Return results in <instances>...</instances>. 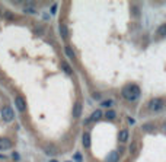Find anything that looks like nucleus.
I'll list each match as a JSON object with an SVG mask.
<instances>
[{"label": "nucleus", "instance_id": "obj_9", "mask_svg": "<svg viewBox=\"0 0 166 162\" xmlns=\"http://www.w3.org/2000/svg\"><path fill=\"white\" fill-rule=\"evenodd\" d=\"M82 142H83V146H85V148H90V134H89V133H85V134H83Z\"/></svg>", "mask_w": 166, "mask_h": 162}, {"label": "nucleus", "instance_id": "obj_20", "mask_svg": "<svg viewBox=\"0 0 166 162\" xmlns=\"http://www.w3.org/2000/svg\"><path fill=\"white\" fill-rule=\"evenodd\" d=\"M45 152H47V153H56L57 150H54V148L51 146V148H47V149H45Z\"/></svg>", "mask_w": 166, "mask_h": 162}, {"label": "nucleus", "instance_id": "obj_5", "mask_svg": "<svg viewBox=\"0 0 166 162\" xmlns=\"http://www.w3.org/2000/svg\"><path fill=\"white\" fill-rule=\"evenodd\" d=\"M12 148V142L7 137H0V150H7Z\"/></svg>", "mask_w": 166, "mask_h": 162}, {"label": "nucleus", "instance_id": "obj_17", "mask_svg": "<svg viewBox=\"0 0 166 162\" xmlns=\"http://www.w3.org/2000/svg\"><path fill=\"white\" fill-rule=\"evenodd\" d=\"M136 150H137V143L133 142V143L130 145V152H131V153H136Z\"/></svg>", "mask_w": 166, "mask_h": 162}, {"label": "nucleus", "instance_id": "obj_7", "mask_svg": "<svg viewBox=\"0 0 166 162\" xmlns=\"http://www.w3.org/2000/svg\"><path fill=\"white\" fill-rule=\"evenodd\" d=\"M120 161V153L118 152H111L106 158V162H118Z\"/></svg>", "mask_w": 166, "mask_h": 162}, {"label": "nucleus", "instance_id": "obj_10", "mask_svg": "<svg viewBox=\"0 0 166 162\" xmlns=\"http://www.w3.org/2000/svg\"><path fill=\"white\" fill-rule=\"evenodd\" d=\"M118 139H120L121 142H127V139H128V130H121L120 134H118Z\"/></svg>", "mask_w": 166, "mask_h": 162}, {"label": "nucleus", "instance_id": "obj_18", "mask_svg": "<svg viewBox=\"0 0 166 162\" xmlns=\"http://www.w3.org/2000/svg\"><path fill=\"white\" fill-rule=\"evenodd\" d=\"M3 16H5V18H7V19H10V20H12V19H15V15H12L10 12H5V13H3Z\"/></svg>", "mask_w": 166, "mask_h": 162}, {"label": "nucleus", "instance_id": "obj_21", "mask_svg": "<svg viewBox=\"0 0 166 162\" xmlns=\"http://www.w3.org/2000/svg\"><path fill=\"white\" fill-rule=\"evenodd\" d=\"M50 162H57V161H56V159H53V161H50Z\"/></svg>", "mask_w": 166, "mask_h": 162}, {"label": "nucleus", "instance_id": "obj_3", "mask_svg": "<svg viewBox=\"0 0 166 162\" xmlns=\"http://www.w3.org/2000/svg\"><path fill=\"white\" fill-rule=\"evenodd\" d=\"M163 105H165V102H163L162 98H153V99L149 102V110H150V111H154V112H159V111L163 110Z\"/></svg>", "mask_w": 166, "mask_h": 162}, {"label": "nucleus", "instance_id": "obj_8", "mask_svg": "<svg viewBox=\"0 0 166 162\" xmlns=\"http://www.w3.org/2000/svg\"><path fill=\"white\" fill-rule=\"evenodd\" d=\"M101 118H102V111H101V110L93 111L92 115H90V120H92V121H98V120H101Z\"/></svg>", "mask_w": 166, "mask_h": 162}, {"label": "nucleus", "instance_id": "obj_14", "mask_svg": "<svg viewBox=\"0 0 166 162\" xmlns=\"http://www.w3.org/2000/svg\"><path fill=\"white\" fill-rule=\"evenodd\" d=\"M105 117H106V120H114V118L117 117V112H115L114 110H108V111L105 112Z\"/></svg>", "mask_w": 166, "mask_h": 162}, {"label": "nucleus", "instance_id": "obj_6", "mask_svg": "<svg viewBox=\"0 0 166 162\" xmlns=\"http://www.w3.org/2000/svg\"><path fill=\"white\" fill-rule=\"evenodd\" d=\"M80 114H82V104L80 102H76L75 107H73V117H80Z\"/></svg>", "mask_w": 166, "mask_h": 162}, {"label": "nucleus", "instance_id": "obj_16", "mask_svg": "<svg viewBox=\"0 0 166 162\" xmlns=\"http://www.w3.org/2000/svg\"><path fill=\"white\" fill-rule=\"evenodd\" d=\"M63 69H64V72H66L67 75H73V72H72V69H70V66H68L67 63H63Z\"/></svg>", "mask_w": 166, "mask_h": 162}, {"label": "nucleus", "instance_id": "obj_1", "mask_svg": "<svg viewBox=\"0 0 166 162\" xmlns=\"http://www.w3.org/2000/svg\"><path fill=\"white\" fill-rule=\"evenodd\" d=\"M123 97L127 101H136L140 97V88L134 83H130V85L124 86L123 88Z\"/></svg>", "mask_w": 166, "mask_h": 162}, {"label": "nucleus", "instance_id": "obj_19", "mask_svg": "<svg viewBox=\"0 0 166 162\" xmlns=\"http://www.w3.org/2000/svg\"><path fill=\"white\" fill-rule=\"evenodd\" d=\"M102 105H104V107H106V108H109V107L112 105V101H111V99H106V101H102Z\"/></svg>", "mask_w": 166, "mask_h": 162}, {"label": "nucleus", "instance_id": "obj_11", "mask_svg": "<svg viewBox=\"0 0 166 162\" xmlns=\"http://www.w3.org/2000/svg\"><path fill=\"white\" fill-rule=\"evenodd\" d=\"M23 10H25L26 13H35L37 12L35 10V5H32V3H26L25 7H23Z\"/></svg>", "mask_w": 166, "mask_h": 162}, {"label": "nucleus", "instance_id": "obj_15", "mask_svg": "<svg viewBox=\"0 0 166 162\" xmlns=\"http://www.w3.org/2000/svg\"><path fill=\"white\" fill-rule=\"evenodd\" d=\"M157 32H159V35H160V37H165V35H166V24H162V25L159 27Z\"/></svg>", "mask_w": 166, "mask_h": 162}, {"label": "nucleus", "instance_id": "obj_12", "mask_svg": "<svg viewBox=\"0 0 166 162\" xmlns=\"http://www.w3.org/2000/svg\"><path fill=\"white\" fill-rule=\"evenodd\" d=\"M60 34H61V37H63L64 39L68 37V31H67V27H66L64 24H60Z\"/></svg>", "mask_w": 166, "mask_h": 162}, {"label": "nucleus", "instance_id": "obj_4", "mask_svg": "<svg viewBox=\"0 0 166 162\" xmlns=\"http://www.w3.org/2000/svg\"><path fill=\"white\" fill-rule=\"evenodd\" d=\"M15 105H16V108H18L20 112H23V111L26 110V102H25V99H23L20 95L15 97Z\"/></svg>", "mask_w": 166, "mask_h": 162}, {"label": "nucleus", "instance_id": "obj_2", "mask_svg": "<svg viewBox=\"0 0 166 162\" xmlns=\"http://www.w3.org/2000/svg\"><path fill=\"white\" fill-rule=\"evenodd\" d=\"M0 115H2V120H3L5 123H10V121L15 118L13 108H12V107H3V108H2V112H0Z\"/></svg>", "mask_w": 166, "mask_h": 162}, {"label": "nucleus", "instance_id": "obj_13", "mask_svg": "<svg viewBox=\"0 0 166 162\" xmlns=\"http://www.w3.org/2000/svg\"><path fill=\"white\" fill-rule=\"evenodd\" d=\"M64 51H66V54H67V57H68V59H72V60H75V59H76V54H75V51L72 50V47H66V48H64Z\"/></svg>", "mask_w": 166, "mask_h": 162}]
</instances>
